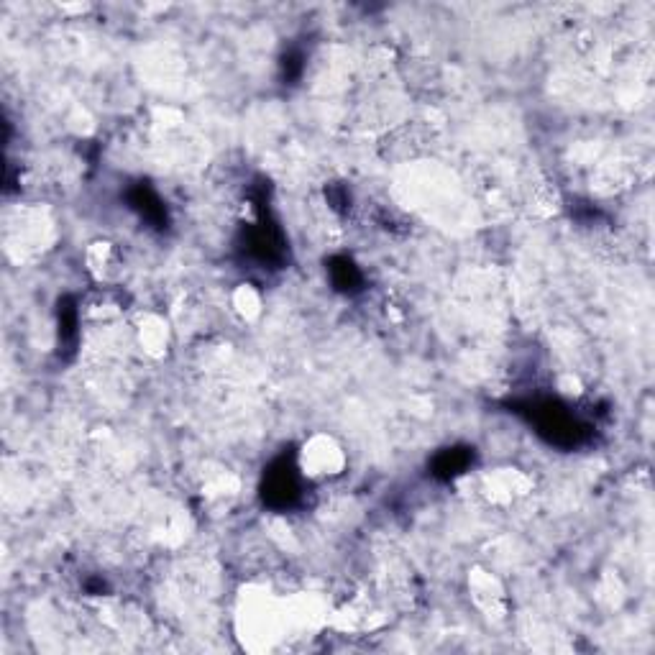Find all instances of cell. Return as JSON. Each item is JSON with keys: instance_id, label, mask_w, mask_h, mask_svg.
Segmentation results:
<instances>
[{"instance_id": "obj_1", "label": "cell", "mask_w": 655, "mask_h": 655, "mask_svg": "<svg viewBox=\"0 0 655 655\" xmlns=\"http://www.w3.org/2000/svg\"><path fill=\"white\" fill-rule=\"evenodd\" d=\"M343 466V453L331 438H315L310 446H305V461L302 469L310 476H331L338 474Z\"/></svg>"}]
</instances>
